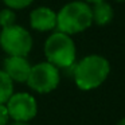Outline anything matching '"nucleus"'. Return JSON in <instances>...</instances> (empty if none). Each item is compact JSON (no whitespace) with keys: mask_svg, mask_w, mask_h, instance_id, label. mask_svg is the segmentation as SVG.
<instances>
[{"mask_svg":"<svg viewBox=\"0 0 125 125\" xmlns=\"http://www.w3.org/2000/svg\"><path fill=\"white\" fill-rule=\"evenodd\" d=\"M110 73V63L100 54H90L78 61L74 67V82L83 92L100 87Z\"/></svg>","mask_w":125,"mask_h":125,"instance_id":"obj_1","label":"nucleus"},{"mask_svg":"<svg viewBox=\"0 0 125 125\" xmlns=\"http://www.w3.org/2000/svg\"><path fill=\"white\" fill-rule=\"evenodd\" d=\"M93 24L92 7L82 0L65 4L57 14V30L67 35H77Z\"/></svg>","mask_w":125,"mask_h":125,"instance_id":"obj_2","label":"nucleus"},{"mask_svg":"<svg viewBox=\"0 0 125 125\" xmlns=\"http://www.w3.org/2000/svg\"><path fill=\"white\" fill-rule=\"evenodd\" d=\"M43 52L47 62L58 69L70 67L77 59V47L73 38L58 30L51 32L44 41Z\"/></svg>","mask_w":125,"mask_h":125,"instance_id":"obj_3","label":"nucleus"},{"mask_svg":"<svg viewBox=\"0 0 125 125\" xmlns=\"http://www.w3.org/2000/svg\"><path fill=\"white\" fill-rule=\"evenodd\" d=\"M0 47L7 55L27 57L32 49V36L24 27L12 24L0 31Z\"/></svg>","mask_w":125,"mask_h":125,"instance_id":"obj_4","label":"nucleus"},{"mask_svg":"<svg viewBox=\"0 0 125 125\" xmlns=\"http://www.w3.org/2000/svg\"><path fill=\"white\" fill-rule=\"evenodd\" d=\"M59 69L52 63L44 61V62H39L36 65L31 66L26 83L34 92L46 94V93H51L52 90L57 89L58 85H59Z\"/></svg>","mask_w":125,"mask_h":125,"instance_id":"obj_5","label":"nucleus"},{"mask_svg":"<svg viewBox=\"0 0 125 125\" xmlns=\"http://www.w3.org/2000/svg\"><path fill=\"white\" fill-rule=\"evenodd\" d=\"M6 106L10 118L14 121L30 122L38 114V102L35 97L26 92L12 93V95L6 102Z\"/></svg>","mask_w":125,"mask_h":125,"instance_id":"obj_6","label":"nucleus"},{"mask_svg":"<svg viewBox=\"0 0 125 125\" xmlns=\"http://www.w3.org/2000/svg\"><path fill=\"white\" fill-rule=\"evenodd\" d=\"M31 63L26 57L20 55H7L3 62V70L14 82H23L27 81L28 74L31 70Z\"/></svg>","mask_w":125,"mask_h":125,"instance_id":"obj_7","label":"nucleus"},{"mask_svg":"<svg viewBox=\"0 0 125 125\" xmlns=\"http://www.w3.org/2000/svg\"><path fill=\"white\" fill-rule=\"evenodd\" d=\"M30 26L39 32H49L57 27V12L50 7H36L30 14Z\"/></svg>","mask_w":125,"mask_h":125,"instance_id":"obj_8","label":"nucleus"},{"mask_svg":"<svg viewBox=\"0 0 125 125\" xmlns=\"http://www.w3.org/2000/svg\"><path fill=\"white\" fill-rule=\"evenodd\" d=\"M114 12L112 6L104 0V1H100V3L93 4L92 7V20L94 24L97 26H106L113 20Z\"/></svg>","mask_w":125,"mask_h":125,"instance_id":"obj_9","label":"nucleus"},{"mask_svg":"<svg viewBox=\"0 0 125 125\" xmlns=\"http://www.w3.org/2000/svg\"><path fill=\"white\" fill-rule=\"evenodd\" d=\"M14 93V81L0 69V104H6Z\"/></svg>","mask_w":125,"mask_h":125,"instance_id":"obj_10","label":"nucleus"},{"mask_svg":"<svg viewBox=\"0 0 125 125\" xmlns=\"http://www.w3.org/2000/svg\"><path fill=\"white\" fill-rule=\"evenodd\" d=\"M15 22H16V14H15V10L8 8V7L0 10V27L1 28L10 27V26L15 24Z\"/></svg>","mask_w":125,"mask_h":125,"instance_id":"obj_11","label":"nucleus"},{"mask_svg":"<svg viewBox=\"0 0 125 125\" xmlns=\"http://www.w3.org/2000/svg\"><path fill=\"white\" fill-rule=\"evenodd\" d=\"M34 0H3V3L6 4L8 8L12 10H23L27 8L28 6L32 4Z\"/></svg>","mask_w":125,"mask_h":125,"instance_id":"obj_12","label":"nucleus"},{"mask_svg":"<svg viewBox=\"0 0 125 125\" xmlns=\"http://www.w3.org/2000/svg\"><path fill=\"white\" fill-rule=\"evenodd\" d=\"M10 120L11 118H10L6 104H0V125H8Z\"/></svg>","mask_w":125,"mask_h":125,"instance_id":"obj_13","label":"nucleus"},{"mask_svg":"<svg viewBox=\"0 0 125 125\" xmlns=\"http://www.w3.org/2000/svg\"><path fill=\"white\" fill-rule=\"evenodd\" d=\"M8 125H30V122H23V121H14L12 124H8Z\"/></svg>","mask_w":125,"mask_h":125,"instance_id":"obj_14","label":"nucleus"},{"mask_svg":"<svg viewBox=\"0 0 125 125\" xmlns=\"http://www.w3.org/2000/svg\"><path fill=\"white\" fill-rule=\"evenodd\" d=\"M87 4H95V3H100V1H104V0H82Z\"/></svg>","mask_w":125,"mask_h":125,"instance_id":"obj_15","label":"nucleus"},{"mask_svg":"<svg viewBox=\"0 0 125 125\" xmlns=\"http://www.w3.org/2000/svg\"><path fill=\"white\" fill-rule=\"evenodd\" d=\"M116 125H125V117H124V118H121V120H120V121L117 122Z\"/></svg>","mask_w":125,"mask_h":125,"instance_id":"obj_16","label":"nucleus"},{"mask_svg":"<svg viewBox=\"0 0 125 125\" xmlns=\"http://www.w3.org/2000/svg\"><path fill=\"white\" fill-rule=\"evenodd\" d=\"M116 1H118V3H125V0H116Z\"/></svg>","mask_w":125,"mask_h":125,"instance_id":"obj_17","label":"nucleus"}]
</instances>
